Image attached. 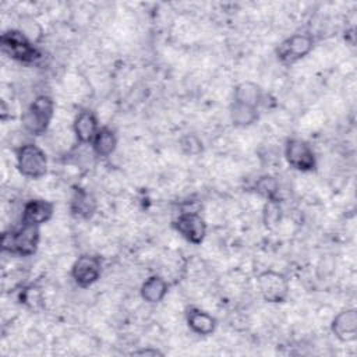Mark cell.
Segmentation results:
<instances>
[{
	"instance_id": "obj_3",
	"label": "cell",
	"mask_w": 357,
	"mask_h": 357,
	"mask_svg": "<svg viewBox=\"0 0 357 357\" xmlns=\"http://www.w3.org/2000/svg\"><path fill=\"white\" fill-rule=\"evenodd\" d=\"M0 45L3 52L20 63L31 64L40 59V52L24 31L8 29L1 33Z\"/></svg>"
},
{
	"instance_id": "obj_16",
	"label": "cell",
	"mask_w": 357,
	"mask_h": 357,
	"mask_svg": "<svg viewBox=\"0 0 357 357\" xmlns=\"http://www.w3.org/2000/svg\"><path fill=\"white\" fill-rule=\"evenodd\" d=\"M167 291H169L167 282L158 275L149 276L141 286V297L149 304L160 303L166 297Z\"/></svg>"
},
{
	"instance_id": "obj_10",
	"label": "cell",
	"mask_w": 357,
	"mask_h": 357,
	"mask_svg": "<svg viewBox=\"0 0 357 357\" xmlns=\"http://www.w3.org/2000/svg\"><path fill=\"white\" fill-rule=\"evenodd\" d=\"M54 205L46 199L35 198L25 202L21 215V223L40 226L52 219Z\"/></svg>"
},
{
	"instance_id": "obj_1",
	"label": "cell",
	"mask_w": 357,
	"mask_h": 357,
	"mask_svg": "<svg viewBox=\"0 0 357 357\" xmlns=\"http://www.w3.org/2000/svg\"><path fill=\"white\" fill-rule=\"evenodd\" d=\"M40 240L39 226L21 223L17 229H8L1 234V250L4 252L31 257L36 252Z\"/></svg>"
},
{
	"instance_id": "obj_21",
	"label": "cell",
	"mask_w": 357,
	"mask_h": 357,
	"mask_svg": "<svg viewBox=\"0 0 357 357\" xmlns=\"http://www.w3.org/2000/svg\"><path fill=\"white\" fill-rule=\"evenodd\" d=\"M180 148L187 155H198L202 152V141L194 134H187L180 139Z\"/></svg>"
},
{
	"instance_id": "obj_2",
	"label": "cell",
	"mask_w": 357,
	"mask_h": 357,
	"mask_svg": "<svg viewBox=\"0 0 357 357\" xmlns=\"http://www.w3.org/2000/svg\"><path fill=\"white\" fill-rule=\"evenodd\" d=\"M54 114V102L47 95L36 96L21 116L24 130L31 135H42Z\"/></svg>"
},
{
	"instance_id": "obj_22",
	"label": "cell",
	"mask_w": 357,
	"mask_h": 357,
	"mask_svg": "<svg viewBox=\"0 0 357 357\" xmlns=\"http://www.w3.org/2000/svg\"><path fill=\"white\" fill-rule=\"evenodd\" d=\"M132 354H141V356H162L163 353L159 351L158 349H144V350L132 351Z\"/></svg>"
},
{
	"instance_id": "obj_9",
	"label": "cell",
	"mask_w": 357,
	"mask_h": 357,
	"mask_svg": "<svg viewBox=\"0 0 357 357\" xmlns=\"http://www.w3.org/2000/svg\"><path fill=\"white\" fill-rule=\"evenodd\" d=\"M102 262L98 255L84 254L75 259L71 268V276L79 287L92 286L100 276Z\"/></svg>"
},
{
	"instance_id": "obj_19",
	"label": "cell",
	"mask_w": 357,
	"mask_h": 357,
	"mask_svg": "<svg viewBox=\"0 0 357 357\" xmlns=\"http://www.w3.org/2000/svg\"><path fill=\"white\" fill-rule=\"evenodd\" d=\"M254 190L257 194L264 197L266 201L280 202V184L279 180L271 174L261 176L255 184Z\"/></svg>"
},
{
	"instance_id": "obj_17",
	"label": "cell",
	"mask_w": 357,
	"mask_h": 357,
	"mask_svg": "<svg viewBox=\"0 0 357 357\" xmlns=\"http://www.w3.org/2000/svg\"><path fill=\"white\" fill-rule=\"evenodd\" d=\"M116 146H117L116 132L109 127H100L92 141V148L95 155L99 158H107L116 151Z\"/></svg>"
},
{
	"instance_id": "obj_7",
	"label": "cell",
	"mask_w": 357,
	"mask_h": 357,
	"mask_svg": "<svg viewBox=\"0 0 357 357\" xmlns=\"http://www.w3.org/2000/svg\"><path fill=\"white\" fill-rule=\"evenodd\" d=\"M312 47L314 38L310 33H294L279 45L276 49V56L283 64H293L305 57Z\"/></svg>"
},
{
	"instance_id": "obj_13",
	"label": "cell",
	"mask_w": 357,
	"mask_h": 357,
	"mask_svg": "<svg viewBox=\"0 0 357 357\" xmlns=\"http://www.w3.org/2000/svg\"><path fill=\"white\" fill-rule=\"evenodd\" d=\"M70 211L75 218L89 219L96 211V199L86 190L77 187L70 201Z\"/></svg>"
},
{
	"instance_id": "obj_5",
	"label": "cell",
	"mask_w": 357,
	"mask_h": 357,
	"mask_svg": "<svg viewBox=\"0 0 357 357\" xmlns=\"http://www.w3.org/2000/svg\"><path fill=\"white\" fill-rule=\"evenodd\" d=\"M257 284L262 298L268 303H283L289 296V280L280 272L272 269L261 272L258 275Z\"/></svg>"
},
{
	"instance_id": "obj_18",
	"label": "cell",
	"mask_w": 357,
	"mask_h": 357,
	"mask_svg": "<svg viewBox=\"0 0 357 357\" xmlns=\"http://www.w3.org/2000/svg\"><path fill=\"white\" fill-rule=\"evenodd\" d=\"M259 117L258 107L233 102L230 106V119L236 127H248L254 124Z\"/></svg>"
},
{
	"instance_id": "obj_11",
	"label": "cell",
	"mask_w": 357,
	"mask_h": 357,
	"mask_svg": "<svg viewBox=\"0 0 357 357\" xmlns=\"http://www.w3.org/2000/svg\"><path fill=\"white\" fill-rule=\"evenodd\" d=\"M331 331L340 342H351L357 337V311L347 308L340 311L331 324Z\"/></svg>"
},
{
	"instance_id": "obj_14",
	"label": "cell",
	"mask_w": 357,
	"mask_h": 357,
	"mask_svg": "<svg viewBox=\"0 0 357 357\" xmlns=\"http://www.w3.org/2000/svg\"><path fill=\"white\" fill-rule=\"evenodd\" d=\"M187 325L194 333L208 336L215 331L216 319L201 308H190L187 311Z\"/></svg>"
},
{
	"instance_id": "obj_15",
	"label": "cell",
	"mask_w": 357,
	"mask_h": 357,
	"mask_svg": "<svg viewBox=\"0 0 357 357\" xmlns=\"http://www.w3.org/2000/svg\"><path fill=\"white\" fill-rule=\"evenodd\" d=\"M264 99L262 88L251 81H244L236 85L233 93V102L248 105L252 107H259Z\"/></svg>"
},
{
	"instance_id": "obj_4",
	"label": "cell",
	"mask_w": 357,
	"mask_h": 357,
	"mask_svg": "<svg viewBox=\"0 0 357 357\" xmlns=\"http://www.w3.org/2000/svg\"><path fill=\"white\" fill-rule=\"evenodd\" d=\"M17 167L24 177L38 180L47 172V158L36 144H24L17 149Z\"/></svg>"
},
{
	"instance_id": "obj_20",
	"label": "cell",
	"mask_w": 357,
	"mask_h": 357,
	"mask_svg": "<svg viewBox=\"0 0 357 357\" xmlns=\"http://www.w3.org/2000/svg\"><path fill=\"white\" fill-rule=\"evenodd\" d=\"M262 218H264V223L269 227L279 223V220L282 219L280 204L275 202V201H266L264 211H262Z\"/></svg>"
},
{
	"instance_id": "obj_12",
	"label": "cell",
	"mask_w": 357,
	"mask_h": 357,
	"mask_svg": "<svg viewBox=\"0 0 357 357\" xmlns=\"http://www.w3.org/2000/svg\"><path fill=\"white\" fill-rule=\"evenodd\" d=\"M74 134L81 144H92L96 132L99 131L98 117L92 110H81L73 124Z\"/></svg>"
},
{
	"instance_id": "obj_6",
	"label": "cell",
	"mask_w": 357,
	"mask_h": 357,
	"mask_svg": "<svg viewBox=\"0 0 357 357\" xmlns=\"http://www.w3.org/2000/svg\"><path fill=\"white\" fill-rule=\"evenodd\" d=\"M284 158L287 163L298 172H312L317 167V158L308 142L300 138H290L284 145Z\"/></svg>"
},
{
	"instance_id": "obj_8",
	"label": "cell",
	"mask_w": 357,
	"mask_h": 357,
	"mask_svg": "<svg viewBox=\"0 0 357 357\" xmlns=\"http://www.w3.org/2000/svg\"><path fill=\"white\" fill-rule=\"evenodd\" d=\"M174 230L191 244H201L206 236V223L198 212H181L173 222Z\"/></svg>"
}]
</instances>
